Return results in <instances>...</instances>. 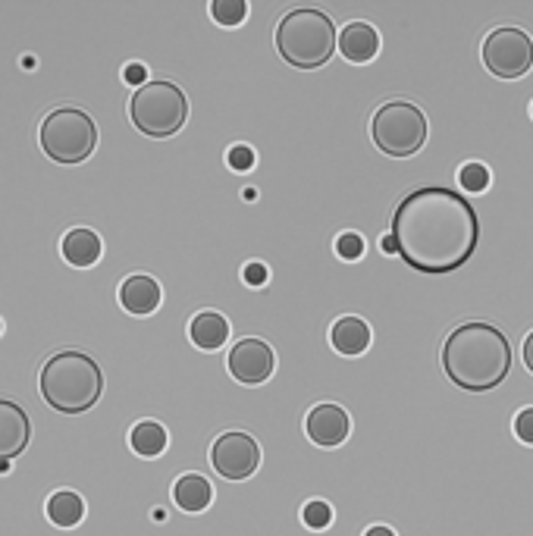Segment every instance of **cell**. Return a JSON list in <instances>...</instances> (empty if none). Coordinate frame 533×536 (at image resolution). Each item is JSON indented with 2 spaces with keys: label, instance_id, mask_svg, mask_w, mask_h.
<instances>
[{
  "label": "cell",
  "instance_id": "4fadbf2b",
  "mask_svg": "<svg viewBox=\"0 0 533 536\" xmlns=\"http://www.w3.org/2000/svg\"><path fill=\"white\" fill-rule=\"evenodd\" d=\"M120 305L135 314V317H148L160 308V286L154 276L145 273H135L126 276L123 286H120Z\"/></svg>",
  "mask_w": 533,
  "mask_h": 536
},
{
  "label": "cell",
  "instance_id": "3957f363",
  "mask_svg": "<svg viewBox=\"0 0 533 536\" xmlns=\"http://www.w3.org/2000/svg\"><path fill=\"white\" fill-rule=\"evenodd\" d=\"M41 395L60 414H82L95 408L104 392V374L95 358L85 352H57L41 367Z\"/></svg>",
  "mask_w": 533,
  "mask_h": 536
},
{
  "label": "cell",
  "instance_id": "8fae6325",
  "mask_svg": "<svg viewBox=\"0 0 533 536\" xmlns=\"http://www.w3.org/2000/svg\"><path fill=\"white\" fill-rule=\"evenodd\" d=\"M305 433L314 446H323V449L342 446V442L349 439V414L333 402H323L308 414Z\"/></svg>",
  "mask_w": 533,
  "mask_h": 536
},
{
  "label": "cell",
  "instance_id": "f1b7e54d",
  "mask_svg": "<svg viewBox=\"0 0 533 536\" xmlns=\"http://www.w3.org/2000/svg\"><path fill=\"white\" fill-rule=\"evenodd\" d=\"M524 364H527V370L533 374V330H530V336L524 339Z\"/></svg>",
  "mask_w": 533,
  "mask_h": 536
},
{
  "label": "cell",
  "instance_id": "5bb4252c",
  "mask_svg": "<svg viewBox=\"0 0 533 536\" xmlns=\"http://www.w3.org/2000/svg\"><path fill=\"white\" fill-rule=\"evenodd\" d=\"M339 51L349 63H370L380 51V35L367 22H349L339 35Z\"/></svg>",
  "mask_w": 533,
  "mask_h": 536
},
{
  "label": "cell",
  "instance_id": "cb8c5ba5",
  "mask_svg": "<svg viewBox=\"0 0 533 536\" xmlns=\"http://www.w3.org/2000/svg\"><path fill=\"white\" fill-rule=\"evenodd\" d=\"M336 251L342 261H358L364 254V239L358 236V232H342V236L336 239Z\"/></svg>",
  "mask_w": 533,
  "mask_h": 536
},
{
  "label": "cell",
  "instance_id": "7402d4cb",
  "mask_svg": "<svg viewBox=\"0 0 533 536\" xmlns=\"http://www.w3.org/2000/svg\"><path fill=\"white\" fill-rule=\"evenodd\" d=\"M458 182H461V189L471 192V195H480L490 189V170L483 167V163H465L458 173Z\"/></svg>",
  "mask_w": 533,
  "mask_h": 536
},
{
  "label": "cell",
  "instance_id": "d4e9b609",
  "mask_svg": "<svg viewBox=\"0 0 533 536\" xmlns=\"http://www.w3.org/2000/svg\"><path fill=\"white\" fill-rule=\"evenodd\" d=\"M229 167L233 170H239V173H245V170H251L254 167V151L248 148V145H236L233 151H229Z\"/></svg>",
  "mask_w": 533,
  "mask_h": 536
},
{
  "label": "cell",
  "instance_id": "52a82bcc",
  "mask_svg": "<svg viewBox=\"0 0 533 536\" xmlns=\"http://www.w3.org/2000/svg\"><path fill=\"white\" fill-rule=\"evenodd\" d=\"M374 145L389 157H411L427 142V116L411 101H389L370 120Z\"/></svg>",
  "mask_w": 533,
  "mask_h": 536
},
{
  "label": "cell",
  "instance_id": "d6a6232c",
  "mask_svg": "<svg viewBox=\"0 0 533 536\" xmlns=\"http://www.w3.org/2000/svg\"><path fill=\"white\" fill-rule=\"evenodd\" d=\"M0 330H4V326H0Z\"/></svg>",
  "mask_w": 533,
  "mask_h": 536
},
{
  "label": "cell",
  "instance_id": "ac0fdd59",
  "mask_svg": "<svg viewBox=\"0 0 533 536\" xmlns=\"http://www.w3.org/2000/svg\"><path fill=\"white\" fill-rule=\"evenodd\" d=\"M173 502L182 511H192V515H198V511H204L207 505L214 502V486L207 483L201 474H185L173 486Z\"/></svg>",
  "mask_w": 533,
  "mask_h": 536
},
{
  "label": "cell",
  "instance_id": "5b68a950",
  "mask_svg": "<svg viewBox=\"0 0 533 536\" xmlns=\"http://www.w3.org/2000/svg\"><path fill=\"white\" fill-rule=\"evenodd\" d=\"M129 116L138 132H145L151 138H170L189 120V101H185L179 85L157 79V82H145L135 91L129 101Z\"/></svg>",
  "mask_w": 533,
  "mask_h": 536
},
{
  "label": "cell",
  "instance_id": "83f0119b",
  "mask_svg": "<svg viewBox=\"0 0 533 536\" xmlns=\"http://www.w3.org/2000/svg\"><path fill=\"white\" fill-rule=\"evenodd\" d=\"M145 76H148V69H145L142 63H129V66L123 69V79L132 82V85H138V88L145 85Z\"/></svg>",
  "mask_w": 533,
  "mask_h": 536
},
{
  "label": "cell",
  "instance_id": "1f68e13d",
  "mask_svg": "<svg viewBox=\"0 0 533 536\" xmlns=\"http://www.w3.org/2000/svg\"><path fill=\"white\" fill-rule=\"evenodd\" d=\"M530 113H533V107H530Z\"/></svg>",
  "mask_w": 533,
  "mask_h": 536
},
{
  "label": "cell",
  "instance_id": "e0dca14e",
  "mask_svg": "<svg viewBox=\"0 0 533 536\" xmlns=\"http://www.w3.org/2000/svg\"><path fill=\"white\" fill-rule=\"evenodd\" d=\"M189 336L201 352H217V348H223L229 339V320L217 311H201L189 323Z\"/></svg>",
  "mask_w": 533,
  "mask_h": 536
},
{
  "label": "cell",
  "instance_id": "9a60e30c",
  "mask_svg": "<svg viewBox=\"0 0 533 536\" xmlns=\"http://www.w3.org/2000/svg\"><path fill=\"white\" fill-rule=\"evenodd\" d=\"M60 251H63V258L85 270V267H95L101 261V239H98V232H91L88 226H76V229H69L63 242H60Z\"/></svg>",
  "mask_w": 533,
  "mask_h": 536
},
{
  "label": "cell",
  "instance_id": "d6986e66",
  "mask_svg": "<svg viewBox=\"0 0 533 536\" xmlns=\"http://www.w3.org/2000/svg\"><path fill=\"white\" fill-rule=\"evenodd\" d=\"M48 518L54 527H76L85 518V502L73 489H60L48 499Z\"/></svg>",
  "mask_w": 533,
  "mask_h": 536
},
{
  "label": "cell",
  "instance_id": "30bf717a",
  "mask_svg": "<svg viewBox=\"0 0 533 536\" xmlns=\"http://www.w3.org/2000/svg\"><path fill=\"white\" fill-rule=\"evenodd\" d=\"M273 348L264 339H242L229 352V374L245 386H261L273 377Z\"/></svg>",
  "mask_w": 533,
  "mask_h": 536
},
{
  "label": "cell",
  "instance_id": "484cf974",
  "mask_svg": "<svg viewBox=\"0 0 533 536\" xmlns=\"http://www.w3.org/2000/svg\"><path fill=\"white\" fill-rule=\"evenodd\" d=\"M515 433H518L521 442L533 446V405L524 408V411H518V417H515Z\"/></svg>",
  "mask_w": 533,
  "mask_h": 536
},
{
  "label": "cell",
  "instance_id": "4316f807",
  "mask_svg": "<svg viewBox=\"0 0 533 536\" xmlns=\"http://www.w3.org/2000/svg\"><path fill=\"white\" fill-rule=\"evenodd\" d=\"M242 276H245V283H248V286H264L270 273H267V267H264V264L254 261V264H248V267L242 270Z\"/></svg>",
  "mask_w": 533,
  "mask_h": 536
},
{
  "label": "cell",
  "instance_id": "8992f818",
  "mask_svg": "<svg viewBox=\"0 0 533 536\" xmlns=\"http://www.w3.org/2000/svg\"><path fill=\"white\" fill-rule=\"evenodd\" d=\"M41 151L57 163H82L98 148L95 120L76 107H60L44 116L41 123Z\"/></svg>",
  "mask_w": 533,
  "mask_h": 536
},
{
  "label": "cell",
  "instance_id": "ba28073f",
  "mask_svg": "<svg viewBox=\"0 0 533 536\" xmlns=\"http://www.w3.org/2000/svg\"><path fill=\"white\" fill-rule=\"evenodd\" d=\"M483 66L496 79H521L533 66V41L524 29L502 26L483 41Z\"/></svg>",
  "mask_w": 533,
  "mask_h": 536
},
{
  "label": "cell",
  "instance_id": "f546056e",
  "mask_svg": "<svg viewBox=\"0 0 533 536\" xmlns=\"http://www.w3.org/2000/svg\"><path fill=\"white\" fill-rule=\"evenodd\" d=\"M380 248H383L386 254H399V245H396V239H392V236H386V239L380 242Z\"/></svg>",
  "mask_w": 533,
  "mask_h": 536
},
{
  "label": "cell",
  "instance_id": "7a4b0ae2",
  "mask_svg": "<svg viewBox=\"0 0 533 536\" xmlns=\"http://www.w3.org/2000/svg\"><path fill=\"white\" fill-rule=\"evenodd\" d=\"M443 370L458 389L490 392L512 370V345L493 323H461L443 345Z\"/></svg>",
  "mask_w": 533,
  "mask_h": 536
},
{
  "label": "cell",
  "instance_id": "7c38bea8",
  "mask_svg": "<svg viewBox=\"0 0 533 536\" xmlns=\"http://www.w3.org/2000/svg\"><path fill=\"white\" fill-rule=\"evenodd\" d=\"M32 439V424H29V414L22 411L16 402L10 399H0V464L7 458H19L26 452Z\"/></svg>",
  "mask_w": 533,
  "mask_h": 536
},
{
  "label": "cell",
  "instance_id": "2e32d148",
  "mask_svg": "<svg viewBox=\"0 0 533 536\" xmlns=\"http://www.w3.org/2000/svg\"><path fill=\"white\" fill-rule=\"evenodd\" d=\"M330 342L339 355H364L370 345V326L361 317H339L330 330Z\"/></svg>",
  "mask_w": 533,
  "mask_h": 536
},
{
  "label": "cell",
  "instance_id": "9c48e42d",
  "mask_svg": "<svg viewBox=\"0 0 533 536\" xmlns=\"http://www.w3.org/2000/svg\"><path fill=\"white\" fill-rule=\"evenodd\" d=\"M211 464L226 480H248L261 468V446L248 433H223L211 446Z\"/></svg>",
  "mask_w": 533,
  "mask_h": 536
},
{
  "label": "cell",
  "instance_id": "44dd1931",
  "mask_svg": "<svg viewBox=\"0 0 533 536\" xmlns=\"http://www.w3.org/2000/svg\"><path fill=\"white\" fill-rule=\"evenodd\" d=\"M211 16H214L217 26L233 29V26H242V22H245L248 4H245V0H214V4H211Z\"/></svg>",
  "mask_w": 533,
  "mask_h": 536
},
{
  "label": "cell",
  "instance_id": "277c9868",
  "mask_svg": "<svg viewBox=\"0 0 533 536\" xmlns=\"http://www.w3.org/2000/svg\"><path fill=\"white\" fill-rule=\"evenodd\" d=\"M336 44L339 38L333 19L314 7L289 10L276 26V51L295 69H320L330 63Z\"/></svg>",
  "mask_w": 533,
  "mask_h": 536
},
{
  "label": "cell",
  "instance_id": "603a6c76",
  "mask_svg": "<svg viewBox=\"0 0 533 536\" xmlns=\"http://www.w3.org/2000/svg\"><path fill=\"white\" fill-rule=\"evenodd\" d=\"M301 521H305V527H311V530L330 527V521H333V508H330V502H323V499L308 502L305 508H301Z\"/></svg>",
  "mask_w": 533,
  "mask_h": 536
},
{
  "label": "cell",
  "instance_id": "6da1fadb",
  "mask_svg": "<svg viewBox=\"0 0 533 536\" xmlns=\"http://www.w3.org/2000/svg\"><path fill=\"white\" fill-rule=\"evenodd\" d=\"M399 258L424 276H446L465 267L480 242V220L468 198L446 185L405 195L392 214Z\"/></svg>",
  "mask_w": 533,
  "mask_h": 536
},
{
  "label": "cell",
  "instance_id": "4dcf8cb0",
  "mask_svg": "<svg viewBox=\"0 0 533 536\" xmlns=\"http://www.w3.org/2000/svg\"><path fill=\"white\" fill-rule=\"evenodd\" d=\"M364 536H396V533H392L389 527H383V524H377V527H370Z\"/></svg>",
  "mask_w": 533,
  "mask_h": 536
},
{
  "label": "cell",
  "instance_id": "ffe728a7",
  "mask_svg": "<svg viewBox=\"0 0 533 536\" xmlns=\"http://www.w3.org/2000/svg\"><path fill=\"white\" fill-rule=\"evenodd\" d=\"M129 446L135 455L142 458H157L160 452L167 449V430L160 427L157 421H138L129 433Z\"/></svg>",
  "mask_w": 533,
  "mask_h": 536
}]
</instances>
